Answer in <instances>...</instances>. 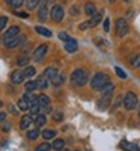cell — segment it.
Returning <instances> with one entry per match:
<instances>
[{
	"mask_svg": "<svg viewBox=\"0 0 140 151\" xmlns=\"http://www.w3.org/2000/svg\"><path fill=\"white\" fill-rule=\"evenodd\" d=\"M50 82H51V83H53L54 86H59V85H62V82H63V76L57 73V74L54 76V77H53L51 80H50Z\"/></svg>",
	"mask_w": 140,
	"mask_h": 151,
	"instance_id": "cell-30",
	"label": "cell"
},
{
	"mask_svg": "<svg viewBox=\"0 0 140 151\" xmlns=\"http://www.w3.org/2000/svg\"><path fill=\"white\" fill-rule=\"evenodd\" d=\"M5 118H6V113L5 112H0V122L5 121Z\"/></svg>",
	"mask_w": 140,
	"mask_h": 151,
	"instance_id": "cell-45",
	"label": "cell"
},
{
	"mask_svg": "<svg viewBox=\"0 0 140 151\" xmlns=\"http://www.w3.org/2000/svg\"><path fill=\"white\" fill-rule=\"evenodd\" d=\"M109 2H110V3H113V2H114V0H109Z\"/></svg>",
	"mask_w": 140,
	"mask_h": 151,
	"instance_id": "cell-48",
	"label": "cell"
},
{
	"mask_svg": "<svg viewBox=\"0 0 140 151\" xmlns=\"http://www.w3.org/2000/svg\"><path fill=\"white\" fill-rule=\"evenodd\" d=\"M36 88H38V89H47V88H48V79L45 77L44 74L36 79Z\"/></svg>",
	"mask_w": 140,
	"mask_h": 151,
	"instance_id": "cell-12",
	"label": "cell"
},
{
	"mask_svg": "<svg viewBox=\"0 0 140 151\" xmlns=\"http://www.w3.org/2000/svg\"><path fill=\"white\" fill-rule=\"evenodd\" d=\"M24 41H26V36H23V35H18V36H15V38H12V40L6 41V42H5V45H6L8 48H15V47L21 45V44H23Z\"/></svg>",
	"mask_w": 140,
	"mask_h": 151,
	"instance_id": "cell-7",
	"label": "cell"
},
{
	"mask_svg": "<svg viewBox=\"0 0 140 151\" xmlns=\"http://www.w3.org/2000/svg\"><path fill=\"white\" fill-rule=\"evenodd\" d=\"M24 80V73L23 71H14V73H12L11 74V82L12 83H15V85H20L21 82Z\"/></svg>",
	"mask_w": 140,
	"mask_h": 151,
	"instance_id": "cell-10",
	"label": "cell"
},
{
	"mask_svg": "<svg viewBox=\"0 0 140 151\" xmlns=\"http://www.w3.org/2000/svg\"><path fill=\"white\" fill-rule=\"evenodd\" d=\"M137 95L134 92H128L125 97H124V106L128 109V110H133L136 106H137Z\"/></svg>",
	"mask_w": 140,
	"mask_h": 151,
	"instance_id": "cell-3",
	"label": "cell"
},
{
	"mask_svg": "<svg viewBox=\"0 0 140 151\" xmlns=\"http://www.w3.org/2000/svg\"><path fill=\"white\" fill-rule=\"evenodd\" d=\"M139 116H140V112H139Z\"/></svg>",
	"mask_w": 140,
	"mask_h": 151,
	"instance_id": "cell-52",
	"label": "cell"
},
{
	"mask_svg": "<svg viewBox=\"0 0 140 151\" xmlns=\"http://www.w3.org/2000/svg\"><path fill=\"white\" fill-rule=\"evenodd\" d=\"M0 107H2V101H0Z\"/></svg>",
	"mask_w": 140,
	"mask_h": 151,
	"instance_id": "cell-51",
	"label": "cell"
},
{
	"mask_svg": "<svg viewBox=\"0 0 140 151\" xmlns=\"http://www.w3.org/2000/svg\"><path fill=\"white\" fill-rule=\"evenodd\" d=\"M30 107V103L27 101L26 98H21V100H18V109L20 110H27Z\"/></svg>",
	"mask_w": 140,
	"mask_h": 151,
	"instance_id": "cell-25",
	"label": "cell"
},
{
	"mask_svg": "<svg viewBox=\"0 0 140 151\" xmlns=\"http://www.w3.org/2000/svg\"><path fill=\"white\" fill-rule=\"evenodd\" d=\"M131 67H133V68H139V67H140V56H139V55H134V56L131 58Z\"/></svg>",
	"mask_w": 140,
	"mask_h": 151,
	"instance_id": "cell-34",
	"label": "cell"
},
{
	"mask_svg": "<svg viewBox=\"0 0 140 151\" xmlns=\"http://www.w3.org/2000/svg\"><path fill=\"white\" fill-rule=\"evenodd\" d=\"M122 101H124V97H122V95H119V97L116 98V101H114V104H113V107H114V109H116V107H119Z\"/></svg>",
	"mask_w": 140,
	"mask_h": 151,
	"instance_id": "cell-42",
	"label": "cell"
},
{
	"mask_svg": "<svg viewBox=\"0 0 140 151\" xmlns=\"http://www.w3.org/2000/svg\"><path fill=\"white\" fill-rule=\"evenodd\" d=\"M48 17V11H47V2L45 0H42V2L39 3V11H38V18H39L41 21H45Z\"/></svg>",
	"mask_w": 140,
	"mask_h": 151,
	"instance_id": "cell-8",
	"label": "cell"
},
{
	"mask_svg": "<svg viewBox=\"0 0 140 151\" xmlns=\"http://www.w3.org/2000/svg\"><path fill=\"white\" fill-rule=\"evenodd\" d=\"M84 12H86V15L94 17V15L96 14V8H95V5L91 3V2H87V3L84 5Z\"/></svg>",
	"mask_w": 140,
	"mask_h": 151,
	"instance_id": "cell-15",
	"label": "cell"
},
{
	"mask_svg": "<svg viewBox=\"0 0 140 151\" xmlns=\"http://www.w3.org/2000/svg\"><path fill=\"white\" fill-rule=\"evenodd\" d=\"M35 30H36L38 33H39V35H42V36H47V38H50V36L53 35V33L50 32L48 29H45V27H41V26H36V27H35Z\"/></svg>",
	"mask_w": 140,
	"mask_h": 151,
	"instance_id": "cell-24",
	"label": "cell"
},
{
	"mask_svg": "<svg viewBox=\"0 0 140 151\" xmlns=\"http://www.w3.org/2000/svg\"><path fill=\"white\" fill-rule=\"evenodd\" d=\"M121 148L125 150V151H140V148H139L137 144H131V142H126V141H122L121 142Z\"/></svg>",
	"mask_w": 140,
	"mask_h": 151,
	"instance_id": "cell-13",
	"label": "cell"
},
{
	"mask_svg": "<svg viewBox=\"0 0 140 151\" xmlns=\"http://www.w3.org/2000/svg\"><path fill=\"white\" fill-rule=\"evenodd\" d=\"M33 121H35V125H36V127H42V125L45 124V121H47V119H45V115L39 113V115H36V116H35V119H33Z\"/></svg>",
	"mask_w": 140,
	"mask_h": 151,
	"instance_id": "cell-23",
	"label": "cell"
},
{
	"mask_svg": "<svg viewBox=\"0 0 140 151\" xmlns=\"http://www.w3.org/2000/svg\"><path fill=\"white\" fill-rule=\"evenodd\" d=\"M41 136L44 137L45 141H48V139H53V137L56 136V132H54V130H44Z\"/></svg>",
	"mask_w": 140,
	"mask_h": 151,
	"instance_id": "cell-27",
	"label": "cell"
},
{
	"mask_svg": "<svg viewBox=\"0 0 140 151\" xmlns=\"http://www.w3.org/2000/svg\"><path fill=\"white\" fill-rule=\"evenodd\" d=\"M110 103V95H104V97H101L99 98V101H98V107L99 109H106Z\"/></svg>",
	"mask_w": 140,
	"mask_h": 151,
	"instance_id": "cell-18",
	"label": "cell"
},
{
	"mask_svg": "<svg viewBox=\"0 0 140 151\" xmlns=\"http://www.w3.org/2000/svg\"><path fill=\"white\" fill-rule=\"evenodd\" d=\"M51 150V145L50 144H41V145H38L35 151H50Z\"/></svg>",
	"mask_w": 140,
	"mask_h": 151,
	"instance_id": "cell-36",
	"label": "cell"
},
{
	"mask_svg": "<svg viewBox=\"0 0 140 151\" xmlns=\"http://www.w3.org/2000/svg\"><path fill=\"white\" fill-rule=\"evenodd\" d=\"M18 33H20V27H18V26H12V27H9V29L5 32V42L9 41V40H12V38L18 36Z\"/></svg>",
	"mask_w": 140,
	"mask_h": 151,
	"instance_id": "cell-9",
	"label": "cell"
},
{
	"mask_svg": "<svg viewBox=\"0 0 140 151\" xmlns=\"http://www.w3.org/2000/svg\"><path fill=\"white\" fill-rule=\"evenodd\" d=\"M24 73V77H33V76L36 74V70H35V67H26V70L23 71Z\"/></svg>",
	"mask_w": 140,
	"mask_h": 151,
	"instance_id": "cell-28",
	"label": "cell"
},
{
	"mask_svg": "<svg viewBox=\"0 0 140 151\" xmlns=\"http://www.w3.org/2000/svg\"><path fill=\"white\" fill-rule=\"evenodd\" d=\"M41 2H42V0H27L26 6H27V9H29V11H32V9H35L38 5H39Z\"/></svg>",
	"mask_w": 140,
	"mask_h": 151,
	"instance_id": "cell-33",
	"label": "cell"
},
{
	"mask_svg": "<svg viewBox=\"0 0 140 151\" xmlns=\"http://www.w3.org/2000/svg\"><path fill=\"white\" fill-rule=\"evenodd\" d=\"M51 148H53V150H56V151H60V150L65 148V142H63L62 139H56V141L53 142Z\"/></svg>",
	"mask_w": 140,
	"mask_h": 151,
	"instance_id": "cell-26",
	"label": "cell"
},
{
	"mask_svg": "<svg viewBox=\"0 0 140 151\" xmlns=\"http://www.w3.org/2000/svg\"><path fill=\"white\" fill-rule=\"evenodd\" d=\"M17 64H18L20 67H27V64H29V56H27V55H20V56L17 58Z\"/></svg>",
	"mask_w": 140,
	"mask_h": 151,
	"instance_id": "cell-22",
	"label": "cell"
},
{
	"mask_svg": "<svg viewBox=\"0 0 140 151\" xmlns=\"http://www.w3.org/2000/svg\"><path fill=\"white\" fill-rule=\"evenodd\" d=\"M15 15L20 17V18H27V17H29L27 12H15Z\"/></svg>",
	"mask_w": 140,
	"mask_h": 151,
	"instance_id": "cell-43",
	"label": "cell"
},
{
	"mask_svg": "<svg viewBox=\"0 0 140 151\" xmlns=\"http://www.w3.org/2000/svg\"><path fill=\"white\" fill-rule=\"evenodd\" d=\"M60 151H68V150H65V148H63V150H60Z\"/></svg>",
	"mask_w": 140,
	"mask_h": 151,
	"instance_id": "cell-49",
	"label": "cell"
},
{
	"mask_svg": "<svg viewBox=\"0 0 140 151\" xmlns=\"http://www.w3.org/2000/svg\"><path fill=\"white\" fill-rule=\"evenodd\" d=\"M103 29H104V32H109V30H110V20H109V18L104 20V23H103Z\"/></svg>",
	"mask_w": 140,
	"mask_h": 151,
	"instance_id": "cell-41",
	"label": "cell"
},
{
	"mask_svg": "<svg viewBox=\"0 0 140 151\" xmlns=\"http://www.w3.org/2000/svg\"><path fill=\"white\" fill-rule=\"evenodd\" d=\"M63 15H65V12H63L62 6H59V5L53 6V8H51V11H50V18H51L54 23H59V21H62Z\"/></svg>",
	"mask_w": 140,
	"mask_h": 151,
	"instance_id": "cell-4",
	"label": "cell"
},
{
	"mask_svg": "<svg viewBox=\"0 0 140 151\" xmlns=\"http://www.w3.org/2000/svg\"><path fill=\"white\" fill-rule=\"evenodd\" d=\"M87 79H89V74H87V71L83 70V68L75 70V71H72V74H71V82H72V85H75V86H83V85H86V83H87Z\"/></svg>",
	"mask_w": 140,
	"mask_h": 151,
	"instance_id": "cell-2",
	"label": "cell"
},
{
	"mask_svg": "<svg viewBox=\"0 0 140 151\" xmlns=\"http://www.w3.org/2000/svg\"><path fill=\"white\" fill-rule=\"evenodd\" d=\"M23 98H26L29 103H33V101H36V100H38V97H36V95H33L32 92H26Z\"/></svg>",
	"mask_w": 140,
	"mask_h": 151,
	"instance_id": "cell-35",
	"label": "cell"
},
{
	"mask_svg": "<svg viewBox=\"0 0 140 151\" xmlns=\"http://www.w3.org/2000/svg\"><path fill=\"white\" fill-rule=\"evenodd\" d=\"M71 12H72V15H75L79 11H77V8H72V9H71Z\"/></svg>",
	"mask_w": 140,
	"mask_h": 151,
	"instance_id": "cell-46",
	"label": "cell"
},
{
	"mask_svg": "<svg viewBox=\"0 0 140 151\" xmlns=\"http://www.w3.org/2000/svg\"><path fill=\"white\" fill-rule=\"evenodd\" d=\"M113 89H114V86H113L111 83H107L104 88H101V92H103L104 95H110V94L113 92Z\"/></svg>",
	"mask_w": 140,
	"mask_h": 151,
	"instance_id": "cell-29",
	"label": "cell"
},
{
	"mask_svg": "<svg viewBox=\"0 0 140 151\" xmlns=\"http://www.w3.org/2000/svg\"><path fill=\"white\" fill-rule=\"evenodd\" d=\"M35 119V116L33 115H24L23 118H21V121H20V129H23V130H26V129H29V125L32 124V121Z\"/></svg>",
	"mask_w": 140,
	"mask_h": 151,
	"instance_id": "cell-11",
	"label": "cell"
},
{
	"mask_svg": "<svg viewBox=\"0 0 140 151\" xmlns=\"http://www.w3.org/2000/svg\"><path fill=\"white\" fill-rule=\"evenodd\" d=\"M53 119L57 121V122H60V121L63 119V113H62V112H56V113H53Z\"/></svg>",
	"mask_w": 140,
	"mask_h": 151,
	"instance_id": "cell-39",
	"label": "cell"
},
{
	"mask_svg": "<svg viewBox=\"0 0 140 151\" xmlns=\"http://www.w3.org/2000/svg\"><path fill=\"white\" fill-rule=\"evenodd\" d=\"M38 103H39V107H47V106H50V98L42 94L38 97Z\"/></svg>",
	"mask_w": 140,
	"mask_h": 151,
	"instance_id": "cell-20",
	"label": "cell"
},
{
	"mask_svg": "<svg viewBox=\"0 0 140 151\" xmlns=\"http://www.w3.org/2000/svg\"><path fill=\"white\" fill-rule=\"evenodd\" d=\"M8 130H9V125H8V124L3 125V132H8Z\"/></svg>",
	"mask_w": 140,
	"mask_h": 151,
	"instance_id": "cell-47",
	"label": "cell"
},
{
	"mask_svg": "<svg viewBox=\"0 0 140 151\" xmlns=\"http://www.w3.org/2000/svg\"><path fill=\"white\" fill-rule=\"evenodd\" d=\"M47 50H48V45L47 44H41L39 47H36V50L33 52V60L35 62H39L41 59H44V56L47 55Z\"/></svg>",
	"mask_w": 140,
	"mask_h": 151,
	"instance_id": "cell-6",
	"label": "cell"
},
{
	"mask_svg": "<svg viewBox=\"0 0 140 151\" xmlns=\"http://www.w3.org/2000/svg\"><path fill=\"white\" fill-rule=\"evenodd\" d=\"M59 40H62L63 42H66V41H69V40H71V38L68 36V33H65V32H60V33H59Z\"/></svg>",
	"mask_w": 140,
	"mask_h": 151,
	"instance_id": "cell-40",
	"label": "cell"
},
{
	"mask_svg": "<svg viewBox=\"0 0 140 151\" xmlns=\"http://www.w3.org/2000/svg\"><path fill=\"white\" fill-rule=\"evenodd\" d=\"M128 33V23H126L124 18L116 20V35L118 36H125Z\"/></svg>",
	"mask_w": 140,
	"mask_h": 151,
	"instance_id": "cell-5",
	"label": "cell"
},
{
	"mask_svg": "<svg viewBox=\"0 0 140 151\" xmlns=\"http://www.w3.org/2000/svg\"><path fill=\"white\" fill-rule=\"evenodd\" d=\"M103 15H104L103 12H99V14H95V15H94V17H92L91 20L87 21V23H89V27H95L96 24H98V23L101 21V18H103Z\"/></svg>",
	"mask_w": 140,
	"mask_h": 151,
	"instance_id": "cell-16",
	"label": "cell"
},
{
	"mask_svg": "<svg viewBox=\"0 0 140 151\" xmlns=\"http://www.w3.org/2000/svg\"><path fill=\"white\" fill-rule=\"evenodd\" d=\"M6 24H8V17H0V32H2L5 27H6Z\"/></svg>",
	"mask_w": 140,
	"mask_h": 151,
	"instance_id": "cell-38",
	"label": "cell"
},
{
	"mask_svg": "<svg viewBox=\"0 0 140 151\" xmlns=\"http://www.w3.org/2000/svg\"><path fill=\"white\" fill-rule=\"evenodd\" d=\"M124 2H131V0H124Z\"/></svg>",
	"mask_w": 140,
	"mask_h": 151,
	"instance_id": "cell-50",
	"label": "cell"
},
{
	"mask_svg": "<svg viewBox=\"0 0 140 151\" xmlns=\"http://www.w3.org/2000/svg\"><path fill=\"white\" fill-rule=\"evenodd\" d=\"M38 136H39V130H38V129H33V130L27 132V139H30V141H35Z\"/></svg>",
	"mask_w": 140,
	"mask_h": 151,
	"instance_id": "cell-31",
	"label": "cell"
},
{
	"mask_svg": "<svg viewBox=\"0 0 140 151\" xmlns=\"http://www.w3.org/2000/svg\"><path fill=\"white\" fill-rule=\"evenodd\" d=\"M42 74L45 76V77H47L48 80H51V79L54 77V76L57 74V70H56V68H53V67H48V68H45V71H44Z\"/></svg>",
	"mask_w": 140,
	"mask_h": 151,
	"instance_id": "cell-17",
	"label": "cell"
},
{
	"mask_svg": "<svg viewBox=\"0 0 140 151\" xmlns=\"http://www.w3.org/2000/svg\"><path fill=\"white\" fill-rule=\"evenodd\" d=\"M8 109H9V112H11V113H14V115H17V113H18V112H17V109H15L14 106H12V104H9V106H8Z\"/></svg>",
	"mask_w": 140,
	"mask_h": 151,
	"instance_id": "cell-44",
	"label": "cell"
},
{
	"mask_svg": "<svg viewBox=\"0 0 140 151\" xmlns=\"http://www.w3.org/2000/svg\"><path fill=\"white\" fill-rule=\"evenodd\" d=\"M107 83H110L109 76L104 73H96L91 80V88L94 91H101V88H104Z\"/></svg>",
	"mask_w": 140,
	"mask_h": 151,
	"instance_id": "cell-1",
	"label": "cell"
},
{
	"mask_svg": "<svg viewBox=\"0 0 140 151\" xmlns=\"http://www.w3.org/2000/svg\"><path fill=\"white\" fill-rule=\"evenodd\" d=\"M77 47H79L77 41L72 40V38H71L69 41H66V42H65V50H66L68 53H74V52H77Z\"/></svg>",
	"mask_w": 140,
	"mask_h": 151,
	"instance_id": "cell-14",
	"label": "cell"
},
{
	"mask_svg": "<svg viewBox=\"0 0 140 151\" xmlns=\"http://www.w3.org/2000/svg\"><path fill=\"white\" fill-rule=\"evenodd\" d=\"M24 88H26V92H33L35 89H38V88H36V82H33V80H29Z\"/></svg>",
	"mask_w": 140,
	"mask_h": 151,
	"instance_id": "cell-32",
	"label": "cell"
},
{
	"mask_svg": "<svg viewBox=\"0 0 140 151\" xmlns=\"http://www.w3.org/2000/svg\"><path fill=\"white\" fill-rule=\"evenodd\" d=\"M114 73H116L121 79H126V74H125V71L121 67H114Z\"/></svg>",
	"mask_w": 140,
	"mask_h": 151,
	"instance_id": "cell-37",
	"label": "cell"
},
{
	"mask_svg": "<svg viewBox=\"0 0 140 151\" xmlns=\"http://www.w3.org/2000/svg\"><path fill=\"white\" fill-rule=\"evenodd\" d=\"M39 103H38V100L36 101H33V103H30V107H29V110H30V113L33 116H36V115H39Z\"/></svg>",
	"mask_w": 140,
	"mask_h": 151,
	"instance_id": "cell-19",
	"label": "cell"
},
{
	"mask_svg": "<svg viewBox=\"0 0 140 151\" xmlns=\"http://www.w3.org/2000/svg\"><path fill=\"white\" fill-rule=\"evenodd\" d=\"M6 3H8V6H11V8L18 9V8H21V6L24 5V0H6Z\"/></svg>",
	"mask_w": 140,
	"mask_h": 151,
	"instance_id": "cell-21",
	"label": "cell"
}]
</instances>
